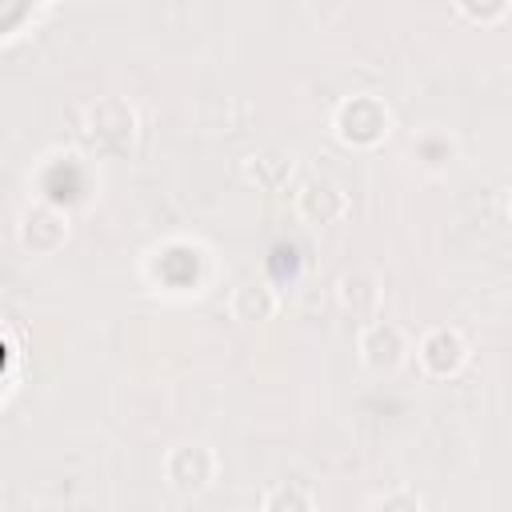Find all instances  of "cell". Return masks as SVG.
I'll use <instances>...</instances> for the list:
<instances>
[{
	"instance_id": "6da1fadb",
	"label": "cell",
	"mask_w": 512,
	"mask_h": 512,
	"mask_svg": "<svg viewBox=\"0 0 512 512\" xmlns=\"http://www.w3.org/2000/svg\"><path fill=\"white\" fill-rule=\"evenodd\" d=\"M392 128H396V116L388 100L376 92H352L332 108V136L352 152L380 148L392 136Z\"/></svg>"
},
{
	"instance_id": "277c9868",
	"label": "cell",
	"mask_w": 512,
	"mask_h": 512,
	"mask_svg": "<svg viewBox=\"0 0 512 512\" xmlns=\"http://www.w3.org/2000/svg\"><path fill=\"white\" fill-rule=\"evenodd\" d=\"M412 352H416V344H412L408 328L396 320L380 316V320L360 324V332H356V360L372 380H392L408 364Z\"/></svg>"
},
{
	"instance_id": "7a4b0ae2",
	"label": "cell",
	"mask_w": 512,
	"mask_h": 512,
	"mask_svg": "<svg viewBox=\"0 0 512 512\" xmlns=\"http://www.w3.org/2000/svg\"><path fill=\"white\" fill-rule=\"evenodd\" d=\"M80 136L96 152H128L140 136V112L124 96H96L80 112Z\"/></svg>"
},
{
	"instance_id": "9a60e30c",
	"label": "cell",
	"mask_w": 512,
	"mask_h": 512,
	"mask_svg": "<svg viewBox=\"0 0 512 512\" xmlns=\"http://www.w3.org/2000/svg\"><path fill=\"white\" fill-rule=\"evenodd\" d=\"M508 216H512V196H508Z\"/></svg>"
},
{
	"instance_id": "9c48e42d",
	"label": "cell",
	"mask_w": 512,
	"mask_h": 512,
	"mask_svg": "<svg viewBox=\"0 0 512 512\" xmlns=\"http://www.w3.org/2000/svg\"><path fill=\"white\" fill-rule=\"evenodd\" d=\"M332 296H336V308L348 316V320H380V308H384V280L372 272V268H348L336 276L332 284Z\"/></svg>"
},
{
	"instance_id": "4fadbf2b",
	"label": "cell",
	"mask_w": 512,
	"mask_h": 512,
	"mask_svg": "<svg viewBox=\"0 0 512 512\" xmlns=\"http://www.w3.org/2000/svg\"><path fill=\"white\" fill-rule=\"evenodd\" d=\"M452 12H456L460 20H468V24L492 28V24H500V20H508V16H512V4H508V0H496V4H472V0H456V4H452Z\"/></svg>"
},
{
	"instance_id": "5bb4252c",
	"label": "cell",
	"mask_w": 512,
	"mask_h": 512,
	"mask_svg": "<svg viewBox=\"0 0 512 512\" xmlns=\"http://www.w3.org/2000/svg\"><path fill=\"white\" fill-rule=\"evenodd\" d=\"M372 512H428V504H424V496L416 488L396 484V488H388V492H380L372 500Z\"/></svg>"
},
{
	"instance_id": "8fae6325",
	"label": "cell",
	"mask_w": 512,
	"mask_h": 512,
	"mask_svg": "<svg viewBox=\"0 0 512 512\" xmlns=\"http://www.w3.org/2000/svg\"><path fill=\"white\" fill-rule=\"evenodd\" d=\"M228 312L236 324H264L280 312V296L268 280H240L228 296Z\"/></svg>"
},
{
	"instance_id": "7c38bea8",
	"label": "cell",
	"mask_w": 512,
	"mask_h": 512,
	"mask_svg": "<svg viewBox=\"0 0 512 512\" xmlns=\"http://www.w3.org/2000/svg\"><path fill=\"white\" fill-rule=\"evenodd\" d=\"M260 512H320V508H316V496H312L308 484H300V480H280V484H272V488L264 492Z\"/></svg>"
},
{
	"instance_id": "8992f818",
	"label": "cell",
	"mask_w": 512,
	"mask_h": 512,
	"mask_svg": "<svg viewBox=\"0 0 512 512\" xmlns=\"http://www.w3.org/2000/svg\"><path fill=\"white\" fill-rule=\"evenodd\" d=\"M292 208H296V216L304 220V224H312V228H332V224H340L344 216H348V192L332 180V176H324V172H304L296 184H292Z\"/></svg>"
},
{
	"instance_id": "30bf717a",
	"label": "cell",
	"mask_w": 512,
	"mask_h": 512,
	"mask_svg": "<svg viewBox=\"0 0 512 512\" xmlns=\"http://www.w3.org/2000/svg\"><path fill=\"white\" fill-rule=\"evenodd\" d=\"M296 176V152L288 148H256L252 156H244V180L256 192H284Z\"/></svg>"
},
{
	"instance_id": "5b68a950",
	"label": "cell",
	"mask_w": 512,
	"mask_h": 512,
	"mask_svg": "<svg viewBox=\"0 0 512 512\" xmlns=\"http://www.w3.org/2000/svg\"><path fill=\"white\" fill-rule=\"evenodd\" d=\"M160 476H164V484L176 496L196 500V496H204V492L216 488V480H220V456L204 440H184V444H172L164 452Z\"/></svg>"
},
{
	"instance_id": "ba28073f",
	"label": "cell",
	"mask_w": 512,
	"mask_h": 512,
	"mask_svg": "<svg viewBox=\"0 0 512 512\" xmlns=\"http://www.w3.org/2000/svg\"><path fill=\"white\" fill-rule=\"evenodd\" d=\"M416 360H420L424 376H432V380H452V376H460V372L468 368L472 344H468V336H464L456 324H436V328H428V332L416 340Z\"/></svg>"
},
{
	"instance_id": "3957f363",
	"label": "cell",
	"mask_w": 512,
	"mask_h": 512,
	"mask_svg": "<svg viewBox=\"0 0 512 512\" xmlns=\"http://www.w3.org/2000/svg\"><path fill=\"white\" fill-rule=\"evenodd\" d=\"M208 252L196 240H164L160 248L148 252L144 260V276L164 288V292H200L208 280Z\"/></svg>"
},
{
	"instance_id": "52a82bcc",
	"label": "cell",
	"mask_w": 512,
	"mask_h": 512,
	"mask_svg": "<svg viewBox=\"0 0 512 512\" xmlns=\"http://www.w3.org/2000/svg\"><path fill=\"white\" fill-rule=\"evenodd\" d=\"M72 236V216L68 208L52 204V200H32L24 212H20V224H16V240L28 256H56Z\"/></svg>"
}]
</instances>
